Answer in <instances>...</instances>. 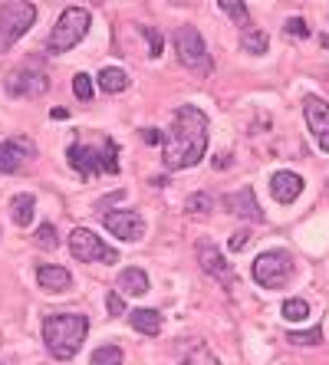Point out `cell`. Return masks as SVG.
<instances>
[{
    "instance_id": "cell-19",
    "label": "cell",
    "mask_w": 329,
    "mask_h": 365,
    "mask_svg": "<svg viewBox=\"0 0 329 365\" xmlns=\"http://www.w3.org/2000/svg\"><path fill=\"white\" fill-rule=\"evenodd\" d=\"M96 83H99L102 93H109V96L126 93L128 89V73L126 69H118V66H106L99 76H96Z\"/></svg>"
},
{
    "instance_id": "cell-18",
    "label": "cell",
    "mask_w": 329,
    "mask_h": 365,
    "mask_svg": "<svg viewBox=\"0 0 329 365\" xmlns=\"http://www.w3.org/2000/svg\"><path fill=\"white\" fill-rule=\"evenodd\" d=\"M128 326L142 336H158L161 332V313L152 309V306H138V309H128Z\"/></svg>"
},
{
    "instance_id": "cell-4",
    "label": "cell",
    "mask_w": 329,
    "mask_h": 365,
    "mask_svg": "<svg viewBox=\"0 0 329 365\" xmlns=\"http://www.w3.org/2000/svg\"><path fill=\"white\" fill-rule=\"evenodd\" d=\"M89 26H93V17H89V10L86 7H66L59 14L56 26L50 30V40H46V50L53 56H63L89 34Z\"/></svg>"
},
{
    "instance_id": "cell-20",
    "label": "cell",
    "mask_w": 329,
    "mask_h": 365,
    "mask_svg": "<svg viewBox=\"0 0 329 365\" xmlns=\"http://www.w3.org/2000/svg\"><path fill=\"white\" fill-rule=\"evenodd\" d=\"M34 211H36V197L34 195H14V201H10V217H14V224H20V227H26V224H34Z\"/></svg>"
},
{
    "instance_id": "cell-34",
    "label": "cell",
    "mask_w": 329,
    "mask_h": 365,
    "mask_svg": "<svg viewBox=\"0 0 329 365\" xmlns=\"http://www.w3.org/2000/svg\"><path fill=\"white\" fill-rule=\"evenodd\" d=\"M145 142L148 145H155V142H161V135L155 132V128H145Z\"/></svg>"
},
{
    "instance_id": "cell-9",
    "label": "cell",
    "mask_w": 329,
    "mask_h": 365,
    "mask_svg": "<svg viewBox=\"0 0 329 365\" xmlns=\"http://www.w3.org/2000/svg\"><path fill=\"white\" fill-rule=\"evenodd\" d=\"M194 254H198V264H201V270L208 273V277H214V280L224 283V287H234V270H231V264L224 260V254H221L211 240H198Z\"/></svg>"
},
{
    "instance_id": "cell-21",
    "label": "cell",
    "mask_w": 329,
    "mask_h": 365,
    "mask_svg": "<svg viewBox=\"0 0 329 365\" xmlns=\"http://www.w3.org/2000/svg\"><path fill=\"white\" fill-rule=\"evenodd\" d=\"M241 50L250 53V56H263V53L270 50V40H267L263 30H244V36H241Z\"/></svg>"
},
{
    "instance_id": "cell-13",
    "label": "cell",
    "mask_w": 329,
    "mask_h": 365,
    "mask_svg": "<svg viewBox=\"0 0 329 365\" xmlns=\"http://www.w3.org/2000/svg\"><path fill=\"white\" fill-rule=\"evenodd\" d=\"M102 224H106L109 234H116L118 240H128V244L142 240V234H145V221L136 211H109V214H102Z\"/></svg>"
},
{
    "instance_id": "cell-24",
    "label": "cell",
    "mask_w": 329,
    "mask_h": 365,
    "mask_svg": "<svg viewBox=\"0 0 329 365\" xmlns=\"http://www.w3.org/2000/svg\"><path fill=\"white\" fill-rule=\"evenodd\" d=\"M122 349L118 346H99L93 352V359H89V365H122Z\"/></svg>"
},
{
    "instance_id": "cell-33",
    "label": "cell",
    "mask_w": 329,
    "mask_h": 365,
    "mask_svg": "<svg viewBox=\"0 0 329 365\" xmlns=\"http://www.w3.org/2000/svg\"><path fill=\"white\" fill-rule=\"evenodd\" d=\"M250 237H253V234H250V230H237V234H234V237H231V250H244V247L247 244H250Z\"/></svg>"
},
{
    "instance_id": "cell-8",
    "label": "cell",
    "mask_w": 329,
    "mask_h": 365,
    "mask_svg": "<svg viewBox=\"0 0 329 365\" xmlns=\"http://www.w3.org/2000/svg\"><path fill=\"white\" fill-rule=\"evenodd\" d=\"M69 250H73V257L83 260V264L86 260H96V264H116L118 260L116 247H109L99 234H93L89 227H76L73 234H69Z\"/></svg>"
},
{
    "instance_id": "cell-31",
    "label": "cell",
    "mask_w": 329,
    "mask_h": 365,
    "mask_svg": "<svg viewBox=\"0 0 329 365\" xmlns=\"http://www.w3.org/2000/svg\"><path fill=\"white\" fill-rule=\"evenodd\" d=\"M287 36H296V40H303V36H310V26H306V20L290 17V20H287Z\"/></svg>"
},
{
    "instance_id": "cell-29",
    "label": "cell",
    "mask_w": 329,
    "mask_h": 365,
    "mask_svg": "<svg viewBox=\"0 0 329 365\" xmlns=\"http://www.w3.org/2000/svg\"><path fill=\"white\" fill-rule=\"evenodd\" d=\"M218 7L224 10V14H228V17L234 20V24H247V17H250V10H247L244 4H231V0H221Z\"/></svg>"
},
{
    "instance_id": "cell-25",
    "label": "cell",
    "mask_w": 329,
    "mask_h": 365,
    "mask_svg": "<svg viewBox=\"0 0 329 365\" xmlns=\"http://www.w3.org/2000/svg\"><path fill=\"white\" fill-rule=\"evenodd\" d=\"M290 342H293V346H320L323 342V326H313V329H306V332H290L287 336Z\"/></svg>"
},
{
    "instance_id": "cell-17",
    "label": "cell",
    "mask_w": 329,
    "mask_h": 365,
    "mask_svg": "<svg viewBox=\"0 0 329 365\" xmlns=\"http://www.w3.org/2000/svg\"><path fill=\"white\" fill-rule=\"evenodd\" d=\"M116 293L118 297H142V293H148V273L138 270V267H126L116 277Z\"/></svg>"
},
{
    "instance_id": "cell-27",
    "label": "cell",
    "mask_w": 329,
    "mask_h": 365,
    "mask_svg": "<svg viewBox=\"0 0 329 365\" xmlns=\"http://www.w3.org/2000/svg\"><path fill=\"white\" fill-rule=\"evenodd\" d=\"M181 365H221V359L214 356L211 349L201 346V349H194L191 356H185V362H181Z\"/></svg>"
},
{
    "instance_id": "cell-1",
    "label": "cell",
    "mask_w": 329,
    "mask_h": 365,
    "mask_svg": "<svg viewBox=\"0 0 329 365\" xmlns=\"http://www.w3.org/2000/svg\"><path fill=\"white\" fill-rule=\"evenodd\" d=\"M204 152H208V115L198 106H181L161 142V162L168 171H185L201 162Z\"/></svg>"
},
{
    "instance_id": "cell-30",
    "label": "cell",
    "mask_w": 329,
    "mask_h": 365,
    "mask_svg": "<svg viewBox=\"0 0 329 365\" xmlns=\"http://www.w3.org/2000/svg\"><path fill=\"white\" fill-rule=\"evenodd\" d=\"M142 34H145V40H148V53H152V56H161V50H165V46H161V34H158V30L145 24Z\"/></svg>"
},
{
    "instance_id": "cell-16",
    "label": "cell",
    "mask_w": 329,
    "mask_h": 365,
    "mask_svg": "<svg viewBox=\"0 0 329 365\" xmlns=\"http://www.w3.org/2000/svg\"><path fill=\"white\" fill-rule=\"evenodd\" d=\"M36 283H40L46 293H66L73 287V273L66 267H53V264H43L36 270Z\"/></svg>"
},
{
    "instance_id": "cell-32",
    "label": "cell",
    "mask_w": 329,
    "mask_h": 365,
    "mask_svg": "<svg viewBox=\"0 0 329 365\" xmlns=\"http://www.w3.org/2000/svg\"><path fill=\"white\" fill-rule=\"evenodd\" d=\"M106 306H109V313H112V316H126V299L118 297L116 289H112L109 297H106Z\"/></svg>"
},
{
    "instance_id": "cell-2",
    "label": "cell",
    "mask_w": 329,
    "mask_h": 365,
    "mask_svg": "<svg viewBox=\"0 0 329 365\" xmlns=\"http://www.w3.org/2000/svg\"><path fill=\"white\" fill-rule=\"evenodd\" d=\"M86 332H89V319L83 313H56L43 319V342L59 362H69L83 349Z\"/></svg>"
},
{
    "instance_id": "cell-12",
    "label": "cell",
    "mask_w": 329,
    "mask_h": 365,
    "mask_svg": "<svg viewBox=\"0 0 329 365\" xmlns=\"http://www.w3.org/2000/svg\"><path fill=\"white\" fill-rule=\"evenodd\" d=\"M221 204H224L234 217H244V221H253V224L267 221L263 207L257 204V197H253V187H237V191H231V195L221 197Z\"/></svg>"
},
{
    "instance_id": "cell-3",
    "label": "cell",
    "mask_w": 329,
    "mask_h": 365,
    "mask_svg": "<svg viewBox=\"0 0 329 365\" xmlns=\"http://www.w3.org/2000/svg\"><path fill=\"white\" fill-rule=\"evenodd\" d=\"M118 145L112 138L102 142V148H89V145L73 142L69 145V165L83 175V178H96V175H118Z\"/></svg>"
},
{
    "instance_id": "cell-10",
    "label": "cell",
    "mask_w": 329,
    "mask_h": 365,
    "mask_svg": "<svg viewBox=\"0 0 329 365\" xmlns=\"http://www.w3.org/2000/svg\"><path fill=\"white\" fill-rule=\"evenodd\" d=\"M10 96H17V99H34V96H43L50 89V79L46 73L40 69H17V73H10L7 83H4Z\"/></svg>"
},
{
    "instance_id": "cell-11",
    "label": "cell",
    "mask_w": 329,
    "mask_h": 365,
    "mask_svg": "<svg viewBox=\"0 0 329 365\" xmlns=\"http://www.w3.org/2000/svg\"><path fill=\"white\" fill-rule=\"evenodd\" d=\"M303 115H306V125H310L316 145L329 155V102L320 99V96H306L303 99Z\"/></svg>"
},
{
    "instance_id": "cell-23",
    "label": "cell",
    "mask_w": 329,
    "mask_h": 365,
    "mask_svg": "<svg viewBox=\"0 0 329 365\" xmlns=\"http://www.w3.org/2000/svg\"><path fill=\"white\" fill-rule=\"evenodd\" d=\"M280 313H283L287 323H303L306 316H310V303H306V299H287Z\"/></svg>"
},
{
    "instance_id": "cell-15",
    "label": "cell",
    "mask_w": 329,
    "mask_h": 365,
    "mask_svg": "<svg viewBox=\"0 0 329 365\" xmlns=\"http://www.w3.org/2000/svg\"><path fill=\"white\" fill-rule=\"evenodd\" d=\"M303 187H306V181L296 175V171H277L270 178V195H273V201H280V204H293L296 197L303 195Z\"/></svg>"
},
{
    "instance_id": "cell-14",
    "label": "cell",
    "mask_w": 329,
    "mask_h": 365,
    "mask_svg": "<svg viewBox=\"0 0 329 365\" xmlns=\"http://www.w3.org/2000/svg\"><path fill=\"white\" fill-rule=\"evenodd\" d=\"M36 155L34 142L26 138H7L0 142V175H14V171L24 168V162H30Z\"/></svg>"
},
{
    "instance_id": "cell-6",
    "label": "cell",
    "mask_w": 329,
    "mask_h": 365,
    "mask_svg": "<svg viewBox=\"0 0 329 365\" xmlns=\"http://www.w3.org/2000/svg\"><path fill=\"white\" fill-rule=\"evenodd\" d=\"M296 273V260L290 250L283 247H273V250H263L257 260H253V280L267 289H280L293 280Z\"/></svg>"
},
{
    "instance_id": "cell-5",
    "label": "cell",
    "mask_w": 329,
    "mask_h": 365,
    "mask_svg": "<svg viewBox=\"0 0 329 365\" xmlns=\"http://www.w3.org/2000/svg\"><path fill=\"white\" fill-rule=\"evenodd\" d=\"M175 53H178V63L198 76H211L214 73V60L208 56V46H204V36L198 26L185 24L175 30Z\"/></svg>"
},
{
    "instance_id": "cell-28",
    "label": "cell",
    "mask_w": 329,
    "mask_h": 365,
    "mask_svg": "<svg viewBox=\"0 0 329 365\" xmlns=\"http://www.w3.org/2000/svg\"><path fill=\"white\" fill-rule=\"evenodd\" d=\"M73 93H76L79 102H89V99H93V79L86 76V73L73 76Z\"/></svg>"
},
{
    "instance_id": "cell-22",
    "label": "cell",
    "mask_w": 329,
    "mask_h": 365,
    "mask_svg": "<svg viewBox=\"0 0 329 365\" xmlns=\"http://www.w3.org/2000/svg\"><path fill=\"white\" fill-rule=\"evenodd\" d=\"M211 207H214V197L211 195H201V191H198V195H191V197H188V204H185V211L191 214V217H208V214H211Z\"/></svg>"
},
{
    "instance_id": "cell-7",
    "label": "cell",
    "mask_w": 329,
    "mask_h": 365,
    "mask_svg": "<svg viewBox=\"0 0 329 365\" xmlns=\"http://www.w3.org/2000/svg\"><path fill=\"white\" fill-rule=\"evenodd\" d=\"M36 24V7L24 0H10L0 7V50H10Z\"/></svg>"
},
{
    "instance_id": "cell-26",
    "label": "cell",
    "mask_w": 329,
    "mask_h": 365,
    "mask_svg": "<svg viewBox=\"0 0 329 365\" xmlns=\"http://www.w3.org/2000/svg\"><path fill=\"white\" fill-rule=\"evenodd\" d=\"M34 240H36V247H43V250L59 247V234H56V227H53V224H40V227H36V234H34Z\"/></svg>"
}]
</instances>
